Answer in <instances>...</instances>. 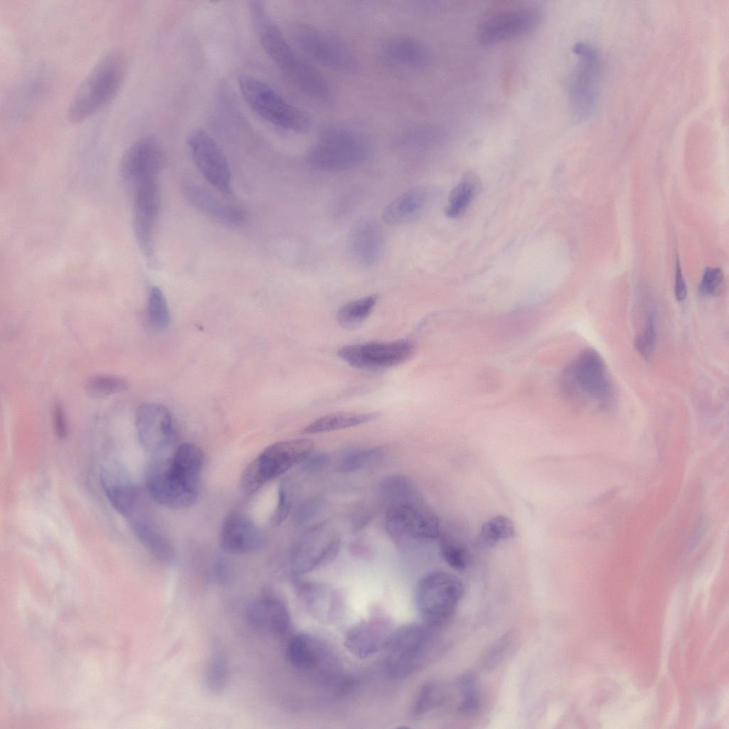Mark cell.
<instances>
[{"mask_svg": "<svg viewBox=\"0 0 729 729\" xmlns=\"http://www.w3.org/2000/svg\"><path fill=\"white\" fill-rule=\"evenodd\" d=\"M127 70L125 53L115 48L93 66L73 97L67 111L68 120L80 123L112 101L122 86Z\"/></svg>", "mask_w": 729, "mask_h": 729, "instance_id": "6da1fadb", "label": "cell"}, {"mask_svg": "<svg viewBox=\"0 0 729 729\" xmlns=\"http://www.w3.org/2000/svg\"><path fill=\"white\" fill-rule=\"evenodd\" d=\"M372 153L369 139L362 132L345 126L323 127L307 153V162L314 169L340 172L366 163Z\"/></svg>", "mask_w": 729, "mask_h": 729, "instance_id": "7a4b0ae2", "label": "cell"}, {"mask_svg": "<svg viewBox=\"0 0 729 729\" xmlns=\"http://www.w3.org/2000/svg\"><path fill=\"white\" fill-rule=\"evenodd\" d=\"M561 387L577 402L604 409L610 405L614 388L604 360L592 348L579 352L564 369Z\"/></svg>", "mask_w": 729, "mask_h": 729, "instance_id": "3957f363", "label": "cell"}, {"mask_svg": "<svg viewBox=\"0 0 729 729\" xmlns=\"http://www.w3.org/2000/svg\"><path fill=\"white\" fill-rule=\"evenodd\" d=\"M238 84L249 107L261 118L286 131H308L311 120L303 110L290 104L269 85L249 74H241Z\"/></svg>", "mask_w": 729, "mask_h": 729, "instance_id": "277c9868", "label": "cell"}, {"mask_svg": "<svg viewBox=\"0 0 729 729\" xmlns=\"http://www.w3.org/2000/svg\"><path fill=\"white\" fill-rule=\"evenodd\" d=\"M314 443L309 439H298L274 443L265 449L242 473L241 487L251 495L266 483L285 473L309 456Z\"/></svg>", "mask_w": 729, "mask_h": 729, "instance_id": "5b68a950", "label": "cell"}, {"mask_svg": "<svg viewBox=\"0 0 729 729\" xmlns=\"http://www.w3.org/2000/svg\"><path fill=\"white\" fill-rule=\"evenodd\" d=\"M431 626L407 624L393 631L384 646V666L394 678L416 671L426 660L433 646Z\"/></svg>", "mask_w": 729, "mask_h": 729, "instance_id": "8992f818", "label": "cell"}, {"mask_svg": "<svg viewBox=\"0 0 729 729\" xmlns=\"http://www.w3.org/2000/svg\"><path fill=\"white\" fill-rule=\"evenodd\" d=\"M292 36L307 57L328 69L354 74L360 68L353 49L332 34L309 24L297 23L292 28Z\"/></svg>", "mask_w": 729, "mask_h": 729, "instance_id": "52a82bcc", "label": "cell"}, {"mask_svg": "<svg viewBox=\"0 0 729 729\" xmlns=\"http://www.w3.org/2000/svg\"><path fill=\"white\" fill-rule=\"evenodd\" d=\"M463 594V584L458 577L444 571L431 572L418 583L417 608L426 624L439 626L453 616Z\"/></svg>", "mask_w": 729, "mask_h": 729, "instance_id": "ba28073f", "label": "cell"}, {"mask_svg": "<svg viewBox=\"0 0 729 729\" xmlns=\"http://www.w3.org/2000/svg\"><path fill=\"white\" fill-rule=\"evenodd\" d=\"M576 63L567 81V95L572 112L577 120L591 117L597 100L601 62L596 48L577 42L573 46Z\"/></svg>", "mask_w": 729, "mask_h": 729, "instance_id": "9c48e42d", "label": "cell"}, {"mask_svg": "<svg viewBox=\"0 0 729 729\" xmlns=\"http://www.w3.org/2000/svg\"><path fill=\"white\" fill-rule=\"evenodd\" d=\"M385 525L392 537L400 540H432L441 534L437 515L423 501L390 503Z\"/></svg>", "mask_w": 729, "mask_h": 729, "instance_id": "30bf717a", "label": "cell"}, {"mask_svg": "<svg viewBox=\"0 0 729 729\" xmlns=\"http://www.w3.org/2000/svg\"><path fill=\"white\" fill-rule=\"evenodd\" d=\"M340 537L327 522L309 528L298 540L292 555L297 575L309 572L332 561L340 548Z\"/></svg>", "mask_w": 729, "mask_h": 729, "instance_id": "8fae6325", "label": "cell"}, {"mask_svg": "<svg viewBox=\"0 0 729 729\" xmlns=\"http://www.w3.org/2000/svg\"><path fill=\"white\" fill-rule=\"evenodd\" d=\"M414 350V342L403 339L345 345L338 350L337 355L354 368L380 369L406 362Z\"/></svg>", "mask_w": 729, "mask_h": 729, "instance_id": "7c38bea8", "label": "cell"}, {"mask_svg": "<svg viewBox=\"0 0 729 729\" xmlns=\"http://www.w3.org/2000/svg\"><path fill=\"white\" fill-rule=\"evenodd\" d=\"M165 164V152L160 141L153 135H145L125 151L120 164L123 184L130 189L138 184L159 178Z\"/></svg>", "mask_w": 729, "mask_h": 729, "instance_id": "4fadbf2b", "label": "cell"}, {"mask_svg": "<svg viewBox=\"0 0 729 729\" xmlns=\"http://www.w3.org/2000/svg\"><path fill=\"white\" fill-rule=\"evenodd\" d=\"M187 144L194 163L204 177L224 194L231 193V172L220 147L204 130L190 132Z\"/></svg>", "mask_w": 729, "mask_h": 729, "instance_id": "5bb4252c", "label": "cell"}, {"mask_svg": "<svg viewBox=\"0 0 729 729\" xmlns=\"http://www.w3.org/2000/svg\"><path fill=\"white\" fill-rule=\"evenodd\" d=\"M540 21V11L535 8L505 10L483 20L478 27L477 38L483 44L500 43L528 33Z\"/></svg>", "mask_w": 729, "mask_h": 729, "instance_id": "9a60e30c", "label": "cell"}, {"mask_svg": "<svg viewBox=\"0 0 729 729\" xmlns=\"http://www.w3.org/2000/svg\"><path fill=\"white\" fill-rule=\"evenodd\" d=\"M135 427L140 444L152 453H159L172 442V416L162 404L146 403L140 406L135 414Z\"/></svg>", "mask_w": 729, "mask_h": 729, "instance_id": "2e32d148", "label": "cell"}, {"mask_svg": "<svg viewBox=\"0 0 729 729\" xmlns=\"http://www.w3.org/2000/svg\"><path fill=\"white\" fill-rule=\"evenodd\" d=\"M145 482L152 499L169 508H187L195 502L197 497V492L186 488L169 476L164 461H155L149 465Z\"/></svg>", "mask_w": 729, "mask_h": 729, "instance_id": "e0dca14e", "label": "cell"}, {"mask_svg": "<svg viewBox=\"0 0 729 729\" xmlns=\"http://www.w3.org/2000/svg\"><path fill=\"white\" fill-rule=\"evenodd\" d=\"M161 201L144 196L133 197L132 230L135 241L147 264L155 266V231Z\"/></svg>", "mask_w": 729, "mask_h": 729, "instance_id": "ac0fdd59", "label": "cell"}, {"mask_svg": "<svg viewBox=\"0 0 729 729\" xmlns=\"http://www.w3.org/2000/svg\"><path fill=\"white\" fill-rule=\"evenodd\" d=\"M384 245L379 224L370 217L362 218L352 226L347 240L350 257L357 263L371 266L379 258Z\"/></svg>", "mask_w": 729, "mask_h": 729, "instance_id": "d6986e66", "label": "cell"}, {"mask_svg": "<svg viewBox=\"0 0 729 729\" xmlns=\"http://www.w3.org/2000/svg\"><path fill=\"white\" fill-rule=\"evenodd\" d=\"M246 617L253 628L273 636H283L290 629L288 609L275 597L264 596L253 600L246 608Z\"/></svg>", "mask_w": 729, "mask_h": 729, "instance_id": "ffe728a7", "label": "cell"}, {"mask_svg": "<svg viewBox=\"0 0 729 729\" xmlns=\"http://www.w3.org/2000/svg\"><path fill=\"white\" fill-rule=\"evenodd\" d=\"M262 544L261 533L248 517L233 512L225 518L220 532V545L224 550L245 555L258 550Z\"/></svg>", "mask_w": 729, "mask_h": 729, "instance_id": "44dd1931", "label": "cell"}, {"mask_svg": "<svg viewBox=\"0 0 729 729\" xmlns=\"http://www.w3.org/2000/svg\"><path fill=\"white\" fill-rule=\"evenodd\" d=\"M182 192L192 206L219 224L237 228L245 221V214L241 209L221 201L197 183L186 182L183 184Z\"/></svg>", "mask_w": 729, "mask_h": 729, "instance_id": "7402d4cb", "label": "cell"}, {"mask_svg": "<svg viewBox=\"0 0 729 729\" xmlns=\"http://www.w3.org/2000/svg\"><path fill=\"white\" fill-rule=\"evenodd\" d=\"M392 632L389 621L374 617L350 628L344 644L354 656L365 659L384 648Z\"/></svg>", "mask_w": 729, "mask_h": 729, "instance_id": "603a6c76", "label": "cell"}, {"mask_svg": "<svg viewBox=\"0 0 729 729\" xmlns=\"http://www.w3.org/2000/svg\"><path fill=\"white\" fill-rule=\"evenodd\" d=\"M100 482L110 503L123 517L142 498L124 468L117 463H109L102 469Z\"/></svg>", "mask_w": 729, "mask_h": 729, "instance_id": "cb8c5ba5", "label": "cell"}, {"mask_svg": "<svg viewBox=\"0 0 729 729\" xmlns=\"http://www.w3.org/2000/svg\"><path fill=\"white\" fill-rule=\"evenodd\" d=\"M125 519L135 537L152 555L165 561L172 558L173 548L169 540L147 513L142 502Z\"/></svg>", "mask_w": 729, "mask_h": 729, "instance_id": "d4e9b609", "label": "cell"}, {"mask_svg": "<svg viewBox=\"0 0 729 729\" xmlns=\"http://www.w3.org/2000/svg\"><path fill=\"white\" fill-rule=\"evenodd\" d=\"M430 197L431 190L426 186L419 185L408 189L384 209V222L390 226H399L414 221L424 210Z\"/></svg>", "mask_w": 729, "mask_h": 729, "instance_id": "484cf974", "label": "cell"}, {"mask_svg": "<svg viewBox=\"0 0 729 729\" xmlns=\"http://www.w3.org/2000/svg\"><path fill=\"white\" fill-rule=\"evenodd\" d=\"M296 587L299 597L315 619L326 622L336 617L340 602L333 588L315 582H298Z\"/></svg>", "mask_w": 729, "mask_h": 729, "instance_id": "4316f807", "label": "cell"}, {"mask_svg": "<svg viewBox=\"0 0 729 729\" xmlns=\"http://www.w3.org/2000/svg\"><path fill=\"white\" fill-rule=\"evenodd\" d=\"M204 461V453L197 446L184 443L177 447L170 459L166 460V464L172 478L198 492Z\"/></svg>", "mask_w": 729, "mask_h": 729, "instance_id": "83f0119b", "label": "cell"}, {"mask_svg": "<svg viewBox=\"0 0 729 729\" xmlns=\"http://www.w3.org/2000/svg\"><path fill=\"white\" fill-rule=\"evenodd\" d=\"M384 57L390 63L408 68H421L429 61L425 46L418 39L407 35H397L382 45Z\"/></svg>", "mask_w": 729, "mask_h": 729, "instance_id": "f1b7e54d", "label": "cell"}, {"mask_svg": "<svg viewBox=\"0 0 729 729\" xmlns=\"http://www.w3.org/2000/svg\"><path fill=\"white\" fill-rule=\"evenodd\" d=\"M286 656L290 664L295 669L313 671L323 665L326 652L317 639L305 633H299L289 639Z\"/></svg>", "mask_w": 729, "mask_h": 729, "instance_id": "f546056e", "label": "cell"}, {"mask_svg": "<svg viewBox=\"0 0 729 729\" xmlns=\"http://www.w3.org/2000/svg\"><path fill=\"white\" fill-rule=\"evenodd\" d=\"M459 526H451L441 537V550L444 559L456 570H463L470 562V550L464 531Z\"/></svg>", "mask_w": 729, "mask_h": 729, "instance_id": "4dcf8cb0", "label": "cell"}, {"mask_svg": "<svg viewBox=\"0 0 729 729\" xmlns=\"http://www.w3.org/2000/svg\"><path fill=\"white\" fill-rule=\"evenodd\" d=\"M380 416L378 412H337L323 416L307 425L303 434H318L344 429L374 421Z\"/></svg>", "mask_w": 729, "mask_h": 729, "instance_id": "1f68e13d", "label": "cell"}, {"mask_svg": "<svg viewBox=\"0 0 729 729\" xmlns=\"http://www.w3.org/2000/svg\"><path fill=\"white\" fill-rule=\"evenodd\" d=\"M481 180L473 172L466 173L452 189L446 208V215L455 219L461 215L481 189Z\"/></svg>", "mask_w": 729, "mask_h": 729, "instance_id": "d6a6232c", "label": "cell"}, {"mask_svg": "<svg viewBox=\"0 0 729 729\" xmlns=\"http://www.w3.org/2000/svg\"><path fill=\"white\" fill-rule=\"evenodd\" d=\"M515 535L513 522L505 515H496L488 520L481 526L474 545L478 549H488L498 542L513 537Z\"/></svg>", "mask_w": 729, "mask_h": 729, "instance_id": "836d02e7", "label": "cell"}, {"mask_svg": "<svg viewBox=\"0 0 729 729\" xmlns=\"http://www.w3.org/2000/svg\"><path fill=\"white\" fill-rule=\"evenodd\" d=\"M377 298V295H369L345 303L337 312L338 323L348 330L359 327L371 314Z\"/></svg>", "mask_w": 729, "mask_h": 729, "instance_id": "e575fe53", "label": "cell"}, {"mask_svg": "<svg viewBox=\"0 0 729 729\" xmlns=\"http://www.w3.org/2000/svg\"><path fill=\"white\" fill-rule=\"evenodd\" d=\"M379 493L392 503L419 502L421 498L412 482L402 475L384 478L379 484Z\"/></svg>", "mask_w": 729, "mask_h": 729, "instance_id": "d590c367", "label": "cell"}, {"mask_svg": "<svg viewBox=\"0 0 729 729\" xmlns=\"http://www.w3.org/2000/svg\"><path fill=\"white\" fill-rule=\"evenodd\" d=\"M228 663L222 649L214 646L209 656L204 672L206 688L212 693H219L228 680Z\"/></svg>", "mask_w": 729, "mask_h": 729, "instance_id": "8d00e7d4", "label": "cell"}, {"mask_svg": "<svg viewBox=\"0 0 729 729\" xmlns=\"http://www.w3.org/2000/svg\"><path fill=\"white\" fill-rule=\"evenodd\" d=\"M147 315L150 325L155 330H162L169 324L170 313L167 299L157 286H152L149 291Z\"/></svg>", "mask_w": 729, "mask_h": 729, "instance_id": "74e56055", "label": "cell"}, {"mask_svg": "<svg viewBox=\"0 0 729 729\" xmlns=\"http://www.w3.org/2000/svg\"><path fill=\"white\" fill-rule=\"evenodd\" d=\"M128 387V384L122 377L100 374L90 377L85 383L86 393L93 398H103L121 393Z\"/></svg>", "mask_w": 729, "mask_h": 729, "instance_id": "f35d334b", "label": "cell"}, {"mask_svg": "<svg viewBox=\"0 0 729 729\" xmlns=\"http://www.w3.org/2000/svg\"><path fill=\"white\" fill-rule=\"evenodd\" d=\"M382 453V449L376 447L350 450L340 459L338 469L342 473L356 471L369 465Z\"/></svg>", "mask_w": 729, "mask_h": 729, "instance_id": "ab89813d", "label": "cell"}, {"mask_svg": "<svg viewBox=\"0 0 729 729\" xmlns=\"http://www.w3.org/2000/svg\"><path fill=\"white\" fill-rule=\"evenodd\" d=\"M458 686L461 696L460 710L467 715L476 713L479 709L481 700L475 676L471 673L463 675L459 680Z\"/></svg>", "mask_w": 729, "mask_h": 729, "instance_id": "60d3db41", "label": "cell"}, {"mask_svg": "<svg viewBox=\"0 0 729 729\" xmlns=\"http://www.w3.org/2000/svg\"><path fill=\"white\" fill-rule=\"evenodd\" d=\"M656 329L653 313L649 312L645 319L644 325L636 335L634 346L636 351L645 360H650L654 355L656 345Z\"/></svg>", "mask_w": 729, "mask_h": 729, "instance_id": "b9f144b4", "label": "cell"}, {"mask_svg": "<svg viewBox=\"0 0 729 729\" xmlns=\"http://www.w3.org/2000/svg\"><path fill=\"white\" fill-rule=\"evenodd\" d=\"M293 492L288 480H283L278 487V500L271 521L275 525H280L288 517L292 506Z\"/></svg>", "mask_w": 729, "mask_h": 729, "instance_id": "7bdbcfd3", "label": "cell"}, {"mask_svg": "<svg viewBox=\"0 0 729 729\" xmlns=\"http://www.w3.org/2000/svg\"><path fill=\"white\" fill-rule=\"evenodd\" d=\"M724 275L719 268H706L699 285V292L704 295H718L723 289Z\"/></svg>", "mask_w": 729, "mask_h": 729, "instance_id": "ee69618b", "label": "cell"}, {"mask_svg": "<svg viewBox=\"0 0 729 729\" xmlns=\"http://www.w3.org/2000/svg\"><path fill=\"white\" fill-rule=\"evenodd\" d=\"M321 505L319 498H312L300 503L295 513V520L301 524L311 520L318 512Z\"/></svg>", "mask_w": 729, "mask_h": 729, "instance_id": "f6af8a7d", "label": "cell"}, {"mask_svg": "<svg viewBox=\"0 0 729 729\" xmlns=\"http://www.w3.org/2000/svg\"><path fill=\"white\" fill-rule=\"evenodd\" d=\"M53 425L56 435L60 439H64L68 435V424L65 411L62 405L56 402L53 409Z\"/></svg>", "mask_w": 729, "mask_h": 729, "instance_id": "bcb514c9", "label": "cell"}, {"mask_svg": "<svg viewBox=\"0 0 729 729\" xmlns=\"http://www.w3.org/2000/svg\"><path fill=\"white\" fill-rule=\"evenodd\" d=\"M329 460L326 453L310 454L301 463L302 469L306 473H314L322 469Z\"/></svg>", "mask_w": 729, "mask_h": 729, "instance_id": "7dc6e473", "label": "cell"}, {"mask_svg": "<svg viewBox=\"0 0 729 729\" xmlns=\"http://www.w3.org/2000/svg\"><path fill=\"white\" fill-rule=\"evenodd\" d=\"M674 293L676 298L678 301L684 300L687 295V288L686 282L681 272V268L680 266L679 261L678 259L676 260V264Z\"/></svg>", "mask_w": 729, "mask_h": 729, "instance_id": "c3c4849f", "label": "cell"}]
</instances>
